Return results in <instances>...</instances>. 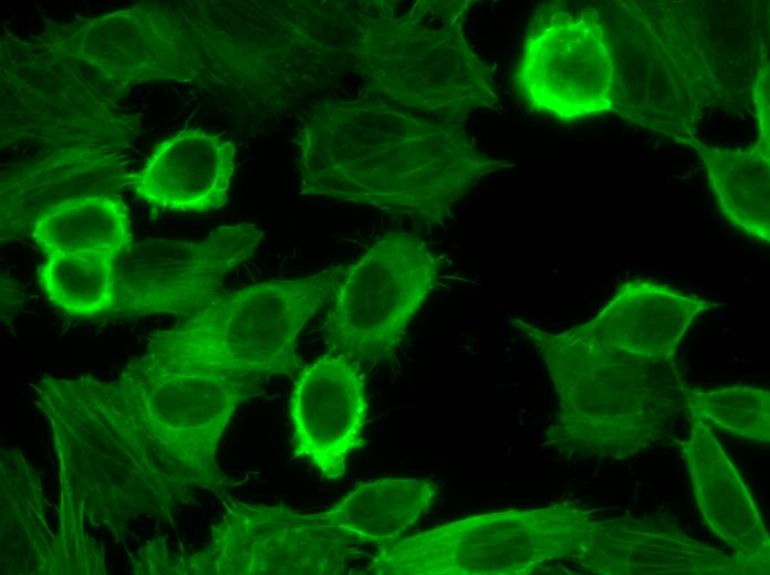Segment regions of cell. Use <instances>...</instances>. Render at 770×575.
<instances>
[{"mask_svg":"<svg viewBox=\"0 0 770 575\" xmlns=\"http://www.w3.org/2000/svg\"><path fill=\"white\" fill-rule=\"evenodd\" d=\"M720 304L653 280L622 283L586 326L608 345L638 356L675 358V352L703 312Z\"/></svg>","mask_w":770,"mask_h":575,"instance_id":"15","label":"cell"},{"mask_svg":"<svg viewBox=\"0 0 770 575\" xmlns=\"http://www.w3.org/2000/svg\"><path fill=\"white\" fill-rule=\"evenodd\" d=\"M614 65L596 8H537L513 72L533 111L564 122L613 112Z\"/></svg>","mask_w":770,"mask_h":575,"instance_id":"8","label":"cell"},{"mask_svg":"<svg viewBox=\"0 0 770 575\" xmlns=\"http://www.w3.org/2000/svg\"><path fill=\"white\" fill-rule=\"evenodd\" d=\"M543 358L559 395L549 438L572 451L611 447L612 429H652L687 409V389L675 358H651L615 348L586 324L553 334L511 317Z\"/></svg>","mask_w":770,"mask_h":575,"instance_id":"3","label":"cell"},{"mask_svg":"<svg viewBox=\"0 0 770 575\" xmlns=\"http://www.w3.org/2000/svg\"><path fill=\"white\" fill-rule=\"evenodd\" d=\"M440 261L408 232L378 239L340 283L323 322L327 352L361 363L388 357L436 286Z\"/></svg>","mask_w":770,"mask_h":575,"instance_id":"7","label":"cell"},{"mask_svg":"<svg viewBox=\"0 0 770 575\" xmlns=\"http://www.w3.org/2000/svg\"><path fill=\"white\" fill-rule=\"evenodd\" d=\"M364 544L322 522L316 512L233 503L210 545L181 568L189 574L336 575L348 569Z\"/></svg>","mask_w":770,"mask_h":575,"instance_id":"11","label":"cell"},{"mask_svg":"<svg viewBox=\"0 0 770 575\" xmlns=\"http://www.w3.org/2000/svg\"><path fill=\"white\" fill-rule=\"evenodd\" d=\"M348 265L233 291L174 327L153 333L146 357L165 369L266 380L302 369L298 337L331 304Z\"/></svg>","mask_w":770,"mask_h":575,"instance_id":"2","label":"cell"},{"mask_svg":"<svg viewBox=\"0 0 770 575\" xmlns=\"http://www.w3.org/2000/svg\"><path fill=\"white\" fill-rule=\"evenodd\" d=\"M289 414L293 458L309 460L323 479L343 478L348 457L365 445L368 400L361 364L326 352L302 367Z\"/></svg>","mask_w":770,"mask_h":575,"instance_id":"12","label":"cell"},{"mask_svg":"<svg viewBox=\"0 0 770 575\" xmlns=\"http://www.w3.org/2000/svg\"><path fill=\"white\" fill-rule=\"evenodd\" d=\"M601 525L573 505L471 515L376 546L371 575H520L554 561L594 571Z\"/></svg>","mask_w":770,"mask_h":575,"instance_id":"6","label":"cell"},{"mask_svg":"<svg viewBox=\"0 0 770 575\" xmlns=\"http://www.w3.org/2000/svg\"><path fill=\"white\" fill-rule=\"evenodd\" d=\"M126 164L101 148L56 153L1 176L2 242L30 233L34 219L70 198L118 192L126 184Z\"/></svg>","mask_w":770,"mask_h":575,"instance_id":"14","label":"cell"},{"mask_svg":"<svg viewBox=\"0 0 770 575\" xmlns=\"http://www.w3.org/2000/svg\"><path fill=\"white\" fill-rule=\"evenodd\" d=\"M468 1H423L409 14L371 21L354 44L373 93L393 106L461 123L498 102L493 67L465 35Z\"/></svg>","mask_w":770,"mask_h":575,"instance_id":"5","label":"cell"},{"mask_svg":"<svg viewBox=\"0 0 770 575\" xmlns=\"http://www.w3.org/2000/svg\"><path fill=\"white\" fill-rule=\"evenodd\" d=\"M121 377L185 484L220 490L225 478L216 450L221 433L242 404L261 395L264 380L165 369L145 358Z\"/></svg>","mask_w":770,"mask_h":575,"instance_id":"9","label":"cell"},{"mask_svg":"<svg viewBox=\"0 0 770 575\" xmlns=\"http://www.w3.org/2000/svg\"><path fill=\"white\" fill-rule=\"evenodd\" d=\"M117 258L97 252H53L39 265L50 302L75 318L111 316L117 302Z\"/></svg>","mask_w":770,"mask_h":575,"instance_id":"19","label":"cell"},{"mask_svg":"<svg viewBox=\"0 0 770 575\" xmlns=\"http://www.w3.org/2000/svg\"><path fill=\"white\" fill-rule=\"evenodd\" d=\"M597 10L615 72L613 112L676 143L696 136L720 82L694 12L644 1L605 2Z\"/></svg>","mask_w":770,"mask_h":575,"instance_id":"4","label":"cell"},{"mask_svg":"<svg viewBox=\"0 0 770 575\" xmlns=\"http://www.w3.org/2000/svg\"><path fill=\"white\" fill-rule=\"evenodd\" d=\"M769 391L736 386L701 391L687 389V409L700 421L753 439L769 437Z\"/></svg>","mask_w":770,"mask_h":575,"instance_id":"21","label":"cell"},{"mask_svg":"<svg viewBox=\"0 0 770 575\" xmlns=\"http://www.w3.org/2000/svg\"><path fill=\"white\" fill-rule=\"evenodd\" d=\"M299 144L304 194L440 224L482 179L510 165L482 151L461 124L381 100L319 111Z\"/></svg>","mask_w":770,"mask_h":575,"instance_id":"1","label":"cell"},{"mask_svg":"<svg viewBox=\"0 0 770 575\" xmlns=\"http://www.w3.org/2000/svg\"><path fill=\"white\" fill-rule=\"evenodd\" d=\"M428 479H378L357 485L319 519L353 534L363 544L392 542L412 527L437 500Z\"/></svg>","mask_w":770,"mask_h":575,"instance_id":"17","label":"cell"},{"mask_svg":"<svg viewBox=\"0 0 770 575\" xmlns=\"http://www.w3.org/2000/svg\"><path fill=\"white\" fill-rule=\"evenodd\" d=\"M30 234L45 255L97 252L118 259L134 242L129 209L119 192L61 201L34 219Z\"/></svg>","mask_w":770,"mask_h":575,"instance_id":"18","label":"cell"},{"mask_svg":"<svg viewBox=\"0 0 770 575\" xmlns=\"http://www.w3.org/2000/svg\"><path fill=\"white\" fill-rule=\"evenodd\" d=\"M254 223L215 228L200 240L144 239L117 259L115 318L175 315L187 318L225 294L226 278L257 252Z\"/></svg>","mask_w":770,"mask_h":575,"instance_id":"10","label":"cell"},{"mask_svg":"<svg viewBox=\"0 0 770 575\" xmlns=\"http://www.w3.org/2000/svg\"><path fill=\"white\" fill-rule=\"evenodd\" d=\"M708 459L709 463L704 464L698 457L693 456L689 464L694 487L714 490V493L696 492L703 515L720 501L708 520L710 527L732 547L753 554V550L760 548L763 535L758 511L753 508L751 498L737 472L715 440L716 464H712L710 456Z\"/></svg>","mask_w":770,"mask_h":575,"instance_id":"20","label":"cell"},{"mask_svg":"<svg viewBox=\"0 0 770 575\" xmlns=\"http://www.w3.org/2000/svg\"><path fill=\"white\" fill-rule=\"evenodd\" d=\"M236 146L201 128L180 130L159 142L126 184L153 213H208L228 201Z\"/></svg>","mask_w":770,"mask_h":575,"instance_id":"13","label":"cell"},{"mask_svg":"<svg viewBox=\"0 0 770 575\" xmlns=\"http://www.w3.org/2000/svg\"><path fill=\"white\" fill-rule=\"evenodd\" d=\"M758 142L746 149L715 147L696 136L678 144L693 148L726 220L742 233L770 241V134L760 124Z\"/></svg>","mask_w":770,"mask_h":575,"instance_id":"16","label":"cell"}]
</instances>
